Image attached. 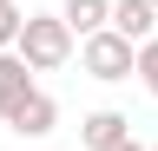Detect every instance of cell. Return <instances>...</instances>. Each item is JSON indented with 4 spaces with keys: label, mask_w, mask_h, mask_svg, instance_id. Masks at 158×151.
I'll return each instance as SVG.
<instances>
[{
    "label": "cell",
    "mask_w": 158,
    "mask_h": 151,
    "mask_svg": "<svg viewBox=\"0 0 158 151\" xmlns=\"http://www.w3.org/2000/svg\"><path fill=\"white\" fill-rule=\"evenodd\" d=\"M13 53H20L33 72H59V66L73 59V26L59 20V13H27V26H20Z\"/></svg>",
    "instance_id": "obj_1"
},
{
    "label": "cell",
    "mask_w": 158,
    "mask_h": 151,
    "mask_svg": "<svg viewBox=\"0 0 158 151\" xmlns=\"http://www.w3.org/2000/svg\"><path fill=\"white\" fill-rule=\"evenodd\" d=\"M79 66H86L99 85H118V79H132V72H138V46L118 40L112 26H99L92 40H79Z\"/></svg>",
    "instance_id": "obj_2"
},
{
    "label": "cell",
    "mask_w": 158,
    "mask_h": 151,
    "mask_svg": "<svg viewBox=\"0 0 158 151\" xmlns=\"http://www.w3.org/2000/svg\"><path fill=\"white\" fill-rule=\"evenodd\" d=\"M0 118H7V131H13V138H46V131L59 125V99H53V92H27V99H20L13 112H0Z\"/></svg>",
    "instance_id": "obj_3"
},
{
    "label": "cell",
    "mask_w": 158,
    "mask_h": 151,
    "mask_svg": "<svg viewBox=\"0 0 158 151\" xmlns=\"http://www.w3.org/2000/svg\"><path fill=\"white\" fill-rule=\"evenodd\" d=\"M125 138H132V118L112 112V105H99V112L79 118V145H86V151H112V145H125Z\"/></svg>",
    "instance_id": "obj_4"
},
{
    "label": "cell",
    "mask_w": 158,
    "mask_h": 151,
    "mask_svg": "<svg viewBox=\"0 0 158 151\" xmlns=\"http://www.w3.org/2000/svg\"><path fill=\"white\" fill-rule=\"evenodd\" d=\"M112 33L132 40V46L158 40V7H152V0H112Z\"/></svg>",
    "instance_id": "obj_5"
},
{
    "label": "cell",
    "mask_w": 158,
    "mask_h": 151,
    "mask_svg": "<svg viewBox=\"0 0 158 151\" xmlns=\"http://www.w3.org/2000/svg\"><path fill=\"white\" fill-rule=\"evenodd\" d=\"M59 20L73 26V40H92L99 26H112V0H66Z\"/></svg>",
    "instance_id": "obj_6"
},
{
    "label": "cell",
    "mask_w": 158,
    "mask_h": 151,
    "mask_svg": "<svg viewBox=\"0 0 158 151\" xmlns=\"http://www.w3.org/2000/svg\"><path fill=\"white\" fill-rule=\"evenodd\" d=\"M27 92H33V66L20 53H0V112H13Z\"/></svg>",
    "instance_id": "obj_7"
},
{
    "label": "cell",
    "mask_w": 158,
    "mask_h": 151,
    "mask_svg": "<svg viewBox=\"0 0 158 151\" xmlns=\"http://www.w3.org/2000/svg\"><path fill=\"white\" fill-rule=\"evenodd\" d=\"M20 26H27V13H20L13 0H7V7H0V53H13V40H20Z\"/></svg>",
    "instance_id": "obj_8"
},
{
    "label": "cell",
    "mask_w": 158,
    "mask_h": 151,
    "mask_svg": "<svg viewBox=\"0 0 158 151\" xmlns=\"http://www.w3.org/2000/svg\"><path fill=\"white\" fill-rule=\"evenodd\" d=\"M138 79H145V92L158 99V40H145V46H138Z\"/></svg>",
    "instance_id": "obj_9"
},
{
    "label": "cell",
    "mask_w": 158,
    "mask_h": 151,
    "mask_svg": "<svg viewBox=\"0 0 158 151\" xmlns=\"http://www.w3.org/2000/svg\"><path fill=\"white\" fill-rule=\"evenodd\" d=\"M112 151H145V145H138V138H125V145H112Z\"/></svg>",
    "instance_id": "obj_10"
},
{
    "label": "cell",
    "mask_w": 158,
    "mask_h": 151,
    "mask_svg": "<svg viewBox=\"0 0 158 151\" xmlns=\"http://www.w3.org/2000/svg\"><path fill=\"white\" fill-rule=\"evenodd\" d=\"M0 7H7V0H0Z\"/></svg>",
    "instance_id": "obj_11"
},
{
    "label": "cell",
    "mask_w": 158,
    "mask_h": 151,
    "mask_svg": "<svg viewBox=\"0 0 158 151\" xmlns=\"http://www.w3.org/2000/svg\"><path fill=\"white\" fill-rule=\"evenodd\" d=\"M152 7H158V0H152Z\"/></svg>",
    "instance_id": "obj_12"
},
{
    "label": "cell",
    "mask_w": 158,
    "mask_h": 151,
    "mask_svg": "<svg viewBox=\"0 0 158 151\" xmlns=\"http://www.w3.org/2000/svg\"><path fill=\"white\" fill-rule=\"evenodd\" d=\"M152 151H158V145H152Z\"/></svg>",
    "instance_id": "obj_13"
}]
</instances>
